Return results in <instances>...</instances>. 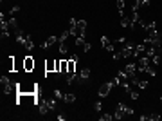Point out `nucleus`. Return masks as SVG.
<instances>
[{
	"mask_svg": "<svg viewBox=\"0 0 162 121\" xmlns=\"http://www.w3.org/2000/svg\"><path fill=\"white\" fill-rule=\"evenodd\" d=\"M131 54H133V43H128L121 51H113V60H123V58H128Z\"/></svg>",
	"mask_w": 162,
	"mask_h": 121,
	"instance_id": "obj_1",
	"label": "nucleus"
},
{
	"mask_svg": "<svg viewBox=\"0 0 162 121\" xmlns=\"http://www.w3.org/2000/svg\"><path fill=\"white\" fill-rule=\"evenodd\" d=\"M0 81H2V90H4L6 96L11 94L13 90H16V87H18V83H13L7 76H2V78H0Z\"/></svg>",
	"mask_w": 162,
	"mask_h": 121,
	"instance_id": "obj_2",
	"label": "nucleus"
},
{
	"mask_svg": "<svg viewBox=\"0 0 162 121\" xmlns=\"http://www.w3.org/2000/svg\"><path fill=\"white\" fill-rule=\"evenodd\" d=\"M150 65H151V58L150 56H141V58H139V63H137V70L146 72V69Z\"/></svg>",
	"mask_w": 162,
	"mask_h": 121,
	"instance_id": "obj_3",
	"label": "nucleus"
},
{
	"mask_svg": "<svg viewBox=\"0 0 162 121\" xmlns=\"http://www.w3.org/2000/svg\"><path fill=\"white\" fill-rule=\"evenodd\" d=\"M115 83H113V80L112 81H106V83H103L101 87H99V98H106V96L112 92V87H113Z\"/></svg>",
	"mask_w": 162,
	"mask_h": 121,
	"instance_id": "obj_4",
	"label": "nucleus"
},
{
	"mask_svg": "<svg viewBox=\"0 0 162 121\" xmlns=\"http://www.w3.org/2000/svg\"><path fill=\"white\" fill-rule=\"evenodd\" d=\"M34 67H36L34 58H33L31 54H27V56L24 58V70H25V72H33V70H34Z\"/></svg>",
	"mask_w": 162,
	"mask_h": 121,
	"instance_id": "obj_5",
	"label": "nucleus"
},
{
	"mask_svg": "<svg viewBox=\"0 0 162 121\" xmlns=\"http://www.w3.org/2000/svg\"><path fill=\"white\" fill-rule=\"evenodd\" d=\"M101 45H103V49H106L108 53H112V54H113L115 45H113V42H112L108 36H101Z\"/></svg>",
	"mask_w": 162,
	"mask_h": 121,
	"instance_id": "obj_6",
	"label": "nucleus"
},
{
	"mask_svg": "<svg viewBox=\"0 0 162 121\" xmlns=\"http://www.w3.org/2000/svg\"><path fill=\"white\" fill-rule=\"evenodd\" d=\"M56 42H60V36H49L47 40H45L40 47H41V49H51V47L56 43Z\"/></svg>",
	"mask_w": 162,
	"mask_h": 121,
	"instance_id": "obj_7",
	"label": "nucleus"
},
{
	"mask_svg": "<svg viewBox=\"0 0 162 121\" xmlns=\"http://www.w3.org/2000/svg\"><path fill=\"white\" fill-rule=\"evenodd\" d=\"M7 23H9V31H11V33H13V34L16 36V34L20 33V29H18V22H16V18H15V16H11V18L7 20Z\"/></svg>",
	"mask_w": 162,
	"mask_h": 121,
	"instance_id": "obj_8",
	"label": "nucleus"
},
{
	"mask_svg": "<svg viewBox=\"0 0 162 121\" xmlns=\"http://www.w3.org/2000/svg\"><path fill=\"white\" fill-rule=\"evenodd\" d=\"M47 72H56V60H47L45 62V76H47Z\"/></svg>",
	"mask_w": 162,
	"mask_h": 121,
	"instance_id": "obj_9",
	"label": "nucleus"
},
{
	"mask_svg": "<svg viewBox=\"0 0 162 121\" xmlns=\"http://www.w3.org/2000/svg\"><path fill=\"white\" fill-rule=\"evenodd\" d=\"M146 51V45L144 43H137L135 49H133V58H141V54Z\"/></svg>",
	"mask_w": 162,
	"mask_h": 121,
	"instance_id": "obj_10",
	"label": "nucleus"
},
{
	"mask_svg": "<svg viewBox=\"0 0 162 121\" xmlns=\"http://www.w3.org/2000/svg\"><path fill=\"white\" fill-rule=\"evenodd\" d=\"M135 70H137V65H135V63H128V65L124 67V74L130 78V76H133V74H135Z\"/></svg>",
	"mask_w": 162,
	"mask_h": 121,
	"instance_id": "obj_11",
	"label": "nucleus"
},
{
	"mask_svg": "<svg viewBox=\"0 0 162 121\" xmlns=\"http://www.w3.org/2000/svg\"><path fill=\"white\" fill-rule=\"evenodd\" d=\"M117 109H119V110H123V112H124L126 116H131V114H133V109H130V107H128L126 103H123V101H119Z\"/></svg>",
	"mask_w": 162,
	"mask_h": 121,
	"instance_id": "obj_12",
	"label": "nucleus"
},
{
	"mask_svg": "<svg viewBox=\"0 0 162 121\" xmlns=\"http://www.w3.org/2000/svg\"><path fill=\"white\" fill-rule=\"evenodd\" d=\"M121 27H131V16H128V15L121 16Z\"/></svg>",
	"mask_w": 162,
	"mask_h": 121,
	"instance_id": "obj_13",
	"label": "nucleus"
},
{
	"mask_svg": "<svg viewBox=\"0 0 162 121\" xmlns=\"http://www.w3.org/2000/svg\"><path fill=\"white\" fill-rule=\"evenodd\" d=\"M63 101H65V103H74V101H76V96H74L72 92H68V94L63 96Z\"/></svg>",
	"mask_w": 162,
	"mask_h": 121,
	"instance_id": "obj_14",
	"label": "nucleus"
},
{
	"mask_svg": "<svg viewBox=\"0 0 162 121\" xmlns=\"http://www.w3.org/2000/svg\"><path fill=\"white\" fill-rule=\"evenodd\" d=\"M146 119H150V121H158V119H160V116H158V114H150V116H141V121H146Z\"/></svg>",
	"mask_w": 162,
	"mask_h": 121,
	"instance_id": "obj_15",
	"label": "nucleus"
},
{
	"mask_svg": "<svg viewBox=\"0 0 162 121\" xmlns=\"http://www.w3.org/2000/svg\"><path fill=\"white\" fill-rule=\"evenodd\" d=\"M15 56H9L7 58V70H11V72H15Z\"/></svg>",
	"mask_w": 162,
	"mask_h": 121,
	"instance_id": "obj_16",
	"label": "nucleus"
},
{
	"mask_svg": "<svg viewBox=\"0 0 162 121\" xmlns=\"http://www.w3.org/2000/svg\"><path fill=\"white\" fill-rule=\"evenodd\" d=\"M148 87H150L148 80H139V83H137V89H141V90H146Z\"/></svg>",
	"mask_w": 162,
	"mask_h": 121,
	"instance_id": "obj_17",
	"label": "nucleus"
},
{
	"mask_svg": "<svg viewBox=\"0 0 162 121\" xmlns=\"http://www.w3.org/2000/svg\"><path fill=\"white\" fill-rule=\"evenodd\" d=\"M45 103H47V107H49L51 110H54V109H56V98H51V100H45Z\"/></svg>",
	"mask_w": 162,
	"mask_h": 121,
	"instance_id": "obj_18",
	"label": "nucleus"
},
{
	"mask_svg": "<svg viewBox=\"0 0 162 121\" xmlns=\"http://www.w3.org/2000/svg\"><path fill=\"white\" fill-rule=\"evenodd\" d=\"M79 76H81V78H83V80L86 81V80L90 78V69H83V70L79 72Z\"/></svg>",
	"mask_w": 162,
	"mask_h": 121,
	"instance_id": "obj_19",
	"label": "nucleus"
},
{
	"mask_svg": "<svg viewBox=\"0 0 162 121\" xmlns=\"http://www.w3.org/2000/svg\"><path fill=\"white\" fill-rule=\"evenodd\" d=\"M24 47H25V51H29V53H31V51L34 49V43H33V40L29 38V40H27V42L24 43Z\"/></svg>",
	"mask_w": 162,
	"mask_h": 121,
	"instance_id": "obj_20",
	"label": "nucleus"
},
{
	"mask_svg": "<svg viewBox=\"0 0 162 121\" xmlns=\"http://www.w3.org/2000/svg\"><path fill=\"white\" fill-rule=\"evenodd\" d=\"M117 9H119V15L123 16L124 15V0H117Z\"/></svg>",
	"mask_w": 162,
	"mask_h": 121,
	"instance_id": "obj_21",
	"label": "nucleus"
},
{
	"mask_svg": "<svg viewBox=\"0 0 162 121\" xmlns=\"http://www.w3.org/2000/svg\"><path fill=\"white\" fill-rule=\"evenodd\" d=\"M60 53H61V54H67V53H68V47H67L65 42H60Z\"/></svg>",
	"mask_w": 162,
	"mask_h": 121,
	"instance_id": "obj_22",
	"label": "nucleus"
},
{
	"mask_svg": "<svg viewBox=\"0 0 162 121\" xmlns=\"http://www.w3.org/2000/svg\"><path fill=\"white\" fill-rule=\"evenodd\" d=\"M68 36H70V31H68V29H65V31L61 33V36H60V42H65Z\"/></svg>",
	"mask_w": 162,
	"mask_h": 121,
	"instance_id": "obj_23",
	"label": "nucleus"
},
{
	"mask_svg": "<svg viewBox=\"0 0 162 121\" xmlns=\"http://www.w3.org/2000/svg\"><path fill=\"white\" fill-rule=\"evenodd\" d=\"M146 74H150V76H157V70H155L153 65H150V67L146 69Z\"/></svg>",
	"mask_w": 162,
	"mask_h": 121,
	"instance_id": "obj_24",
	"label": "nucleus"
},
{
	"mask_svg": "<svg viewBox=\"0 0 162 121\" xmlns=\"http://www.w3.org/2000/svg\"><path fill=\"white\" fill-rule=\"evenodd\" d=\"M160 58H162V54H155V56H151V63H153V65H158V63H160Z\"/></svg>",
	"mask_w": 162,
	"mask_h": 121,
	"instance_id": "obj_25",
	"label": "nucleus"
},
{
	"mask_svg": "<svg viewBox=\"0 0 162 121\" xmlns=\"http://www.w3.org/2000/svg\"><path fill=\"white\" fill-rule=\"evenodd\" d=\"M99 119H101V121H112L113 116H112V114H103V116H99Z\"/></svg>",
	"mask_w": 162,
	"mask_h": 121,
	"instance_id": "obj_26",
	"label": "nucleus"
},
{
	"mask_svg": "<svg viewBox=\"0 0 162 121\" xmlns=\"http://www.w3.org/2000/svg\"><path fill=\"white\" fill-rule=\"evenodd\" d=\"M63 96H65V94H63L60 89H56V90H54V98H56V100H63Z\"/></svg>",
	"mask_w": 162,
	"mask_h": 121,
	"instance_id": "obj_27",
	"label": "nucleus"
},
{
	"mask_svg": "<svg viewBox=\"0 0 162 121\" xmlns=\"http://www.w3.org/2000/svg\"><path fill=\"white\" fill-rule=\"evenodd\" d=\"M101 109H103V103L101 101H94V110L96 112H101Z\"/></svg>",
	"mask_w": 162,
	"mask_h": 121,
	"instance_id": "obj_28",
	"label": "nucleus"
},
{
	"mask_svg": "<svg viewBox=\"0 0 162 121\" xmlns=\"http://www.w3.org/2000/svg\"><path fill=\"white\" fill-rule=\"evenodd\" d=\"M18 11H20V7H18V6H13V7H11V11H9V15H11V16H15Z\"/></svg>",
	"mask_w": 162,
	"mask_h": 121,
	"instance_id": "obj_29",
	"label": "nucleus"
},
{
	"mask_svg": "<svg viewBox=\"0 0 162 121\" xmlns=\"http://www.w3.org/2000/svg\"><path fill=\"white\" fill-rule=\"evenodd\" d=\"M130 98H131V100H139V92L131 89V92H130Z\"/></svg>",
	"mask_w": 162,
	"mask_h": 121,
	"instance_id": "obj_30",
	"label": "nucleus"
},
{
	"mask_svg": "<svg viewBox=\"0 0 162 121\" xmlns=\"http://www.w3.org/2000/svg\"><path fill=\"white\" fill-rule=\"evenodd\" d=\"M83 51H85V53H90V51H92V43H85V45H83Z\"/></svg>",
	"mask_w": 162,
	"mask_h": 121,
	"instance_id": "obj_31",
	"label": "nucleus"
},
{
	"mask_svg": "<svg viewBox=\"0 0 162 121\" xmlns=\"http://www.w3.org/2000/svg\"><path fill=\"white\" fill-rule=\"evenodd\" d=\"M56 117H58V121H63V119H65L67 116H65V112H60V114H58Z\"/></svg>",
	"mask_w": 162,
	"mask_h": 121,
	"instance_id": "obj_32",
	"label": "nucleus"
},
{
	"mask_svg": "<svg viewBox=\"0 0 162 121\" xmlns=\"http://www.w3.org/2000/svg\"><path fill=\"white\" fill-rule=\"evenodd\" d=\"M60 67H61V60H56V72H60Z\"/></svg>",
	"mask_w": 162,
	"mask_h": 121,
	"instance_id": "obj_33",
	"label": "nucleus"
},
{
	"mask_svg": "<svg viewBox=\"0 0 162 121\" xmlns=\"http://www.w3.org/2000/svg\"><path fill=\"white\" fill-rule=\"evenodd\" d=\"M160 101H162V98H160Z\"/></svg>",
	"mask_w": 162,
	"mask_h": 121,
	"instance_id": "obj_34",
	"label": "nucleus"
}]
</instances>
